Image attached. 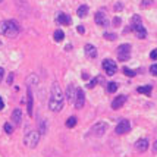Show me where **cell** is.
Listing matches in <instances>:
<instances>
[{"label":"cell","instance_id":"obj_11","mask_svg":"<svg viewBox=\"0 0 157 157\" xmlns=\"http://www.w3.org/2000/svg\"><path fill=\"white\" fill-rule=\"evenodd\" d=\"M125 101H126V97H125V96H118V97L112 101V109H113V110L120 109V107L125 104Z\"/></svg>","mask_w":157,"mask_h":157},{"label":"cell","instance_id":"obj_10","mask_svg":"<svg viewBox=\"0 0 157 157\" xmlns=\"http://www.w3.org/2000/svg\"><path fill=\"white\" fill-rule=\"evenodd\" d=\"M84 51H85V56H87L88 59H94V57L97 56V48H96L93 44H85Z\"/></svg>","mask_w":157,"mask_h":157},{"label":"cell","instance_id":"obj_6","mask_svg":"<svg viewBox=\"0 0 157 157\" xmlns=\"http://www.w3.org/2000/svg\"><path fill=\"white\" fill-rule=\"evenodd\" d=\"M116 134L118 135H123V134H126V132H129L131 131V123H129V120H126V119H123V120H120L118 125H116Z\"/></svg>","mask_w":157,"mask_h":157},{"label":"cell","instance_id":"obj_8","mask_svg":"<svg viewBox=\"0 0 157 157\" xmlns=\"http://www.w3.org/2000/svg\"><path fill=\"white\" fill-rule=\"evenodd\" d=\"M84 103H85V94H84V90L82 88H77V97H75V107L77 109H82L84 107Z\"/></svg>","mask_w":157,"mask_h":157},{"label":"cell","instance_id":"obj_39","mask_svg":"<svg viewBox=\"0 0 157 157\" xmlns=\"http://www.w3.org/2000/svg\"><path fill=\"white\" fill-rule=\"evenodd\" d=\"M82 78L87 79V78H88V74H85V72H84V74H82Z\"/></svg>","mask_w":157,"mask_h":157},{"label":"cell","instance_id":"obj_23","mask_svg":"<svg viewBox=\"0 0 157 157\" xmlns=\"http://www.w3.org/2000/svg\"><path fill=\"white\" fill-rule=\"evenodd\" d=\"M38 132L40 134H46V131H47V122L44 120V119H41L40 120V125H38Z\"/></svg>","mask_w":157,"mask_h":157},{"label":"cell","instance_id":"obj_17","mask_svg":"<svg viewBox=\"0 0 157 157\" xmlns=\"http://www.w3.org/2000/svg\"><path fill=\"white\" fill-rule=\"evenodd\" d=\"M151 85H144V87H138L137 88V91L140 93V94H145V96H150L151 94Z\"/></svg>","mask_w":157,"mask_h":157},{"label":"cell","instance_id":"obj_13","mask_svg":"<svg viewBox=\"0 0 157 157\" xmlns=\"http://www.w3.org/2000/svg\"><path fill=\"white\" fill-rule=\"evenodd\" d=\"M135 148L138 151H145L148 148V140L147 138H140L137 143H135Z\"/></svg>","mask_w":157,"mask_h":157},{"label":"cell","instance_id":"obj_18","mask_svg":"<svg viewBox=\"0 0 157 157\" xmlns=\"http://www.w3.org/2000/svg\"><path fill=\"white\" fill-rule=\"evenodd\" d=\"M77 15H78L79 18H85V16L88 15V6H85V4L79 6V9H78V12H77Z\"/></svg>","mask_w":157,"mask_h":157},{"label":"cell","instance_id":"obj_28","mask_svg":"<svg viewBox=\"0 0 157 157\" xmlns=\"http://www.w3.org/2000/svg\"><path fill=\"white\" fill-rule=\"evenodd\" d=\"M4 131H6L7 134H12V132H13V126H12L10 123H4Z\"/></svg>","mask_w":157,"mask_h":157},{"label":"cell","instance_id":"obj_20","mask_svg":"<svg viewBox=\"0 0 157 157\" xmlns=\"http://www.w3.org/2000/svg\"><path fill=\"white\" fill-rule=\"evenodd\" d=\"M101 82H103V77H100V75H98V77H96V78L91 79V81L88 82V85H87V87H88V88H93L96 84H101Z\"/></svg>","mask_w":157,"mask_h":157},{"label":"cell","instance_id":"obj_4","mask_svg":"<svg viewBox=\"0 0 157 157\" xmlns=\"http://www.w3.org/2000/svg\"><path fill=\"white\" fill-rule=\"evenodd\" d=\"M129 53H131V46L129 44H120L118 47V57L119 60L125 62L129 59Z\"/></svg>","mask_w":157,"mask_h":157},{"label":"cell","instance_id":"obj_7","mask_svg":"<svg viewBox=\"0 0 157 157\" xmlns=\"http://www.w3.org/2000/svg\"><path fill=\"white\" fill-rule=\"evenodd\" d=\"M106 131H107V123L106 122H97L96 125H93V129H91V132L94 135H97V137L104 135Z\"/></svg>","mask_w":157,"mask_h":157},{"label":"cell","instance_id":"obj_29","mask_svg":"<svg viewBox=\"0 0 157 157\" xmlns=\"http://www.w3.org/2000/svg\"><path fill=\"white\" fill-rule=\"evenodd\" d=\"M153 4V0H143L141 1V7H148Z\"/></svg>","mask_w":157,"mask_h":157},{"label":"cell","instance_id":"obj_30","mask_svg":"<svg viewBox=\"0 0 157 157\" xmlns=\"http://www.w3.org/2000/svg\"><path fill=\"white\" fill-rule=\"evenodd\" d=\"M150 59H153V60H157V48H154V50L150 53Z\"/></svg>","mask_w":157,"mask_h":157},{"label":"cell","instance_id":"obj_15","mask_svg":"<svg viewBox=\"0 0 157 157\" xmlns=\"http://www.w3.org/2000/svg\"><path fill=\"white\" fill-rule=\"evenodd\" d=\"M21 119H22L21 109H15V110L12 112V122H13L15 125H19V123H21Z\"/></svg>","mask_w":157,"mask_h":157},{"label":"cell","instance_id":"obj_16","mask_svg":"<svg viewBox=\"0 0 157 157\" xmlns=\"http://www.w3.org/2000/svg\"><path fill=\"white\" fill-rule=\"evenodd\" d=\"M56 21H57V24H62V25H69L71 24V18L68 15H65V13H59Z\"/></svg>","mask_w":157,"mask_h":157},{"label":"cell","instance_id":"obj_3","mask_svg":"<svg viewBox=\"0 0 157 157\" xmlns=\"http://www.w3.org/2000/svg\"><path fill=\"white\" fill-rule=\"evenodd\" d=\"M38 143H40V132H37V131H30V132L25 134V137H24V144H25L27 147L35 148Z\"/></svg>","mask_w":157,"mask_h":157},{"label":"cell","instance_id":"obj_41","mask_svg":"<svg viewBox=\"0 0 157 157\" xmlns=\"http://www.w3.org/2000/svg\"><path fill=\"white\" fill-rule=\"evenodd\" d=\"M0 44H1V43H0Z\"/></svg>","mask_w":157,"mask_h":157},{"label":"cell","instance_id":"obj_31","mask_svg":"<svg viewBox=\"0 0 157 157\" xmlns=\"http://www.w3.org/2000/svg\"><path fill=\"white\" fill-rule=\"evenodd\" d=\"M120 24H122V19H120V18H118V16H116V18H115V19H113V25H115V27H119V25H120Z\"/></svg>","mask_w":157,"mask_h":157},{"label":"cell","instance_id":"obj_34","mask_svg":"<svg viewBox=\"0 0 157 157\" xmlns=\"http://www.w3.org/2000/svg\"><path fill=\"white\" fill-rule=\"evenodd\" d=\"M77 30H78L79 34H84V33H85V28H84L82 25H78V28H77Z\"/></svg>","mask_w":157,"mask_h":157},{"label":"cell","instance_id":"obj_32","mask_svg":"<svg viewBox=\"0 0 157 157\" xmlns=\"http://www.w3.org/2000/svg\"><path fill=\"white\" fill-rule=\"evenodd\" d=\"M150 72H151V75H157V65L150 66Z\"/></svg>","mask_w":157,"mask_h":157},{"label":"cell","instance_id":"obj_2","mask_svg":"<svg viewBox=\"0 0 157 157\" xmlns=\"http://www.w3.org/2000/svg\"><path fill=\"white\" fill-rule=\"evenodd\" d=\"M0 34L9 38H13L19 34V27L15 21H1L0 22Z\"/></svg>","mask_w":157,"mask_h":157},{"label":"cell","instance_id":"obj_37","mask_svg":"<svg viewBox=\"0 0 157 157\" xmlns=\"http://www.w3.org/2000/svg\"><path fill=\"white\" fill-rule=\"evenodd\" d=\"M3 74H4V69H3V68H0V81L3 79Z\"/></svg>","mask_w":157,"mask_h":157},{"label":"cell","instance_id":"obj_33","mask_svg":"<svg viewBox=\"0 0 157 157\" xmlns=\"http://www.w3.org/2000/svg\"><path fill=\"white\" fill-rule=\"evenodd\" d=\"M13 77H15V75H13V74H9V77H7V81H6V82H7V84H9V85H10V84H12V82H13Z\"/></svg>","mask_w":157,"mask_h":157},{"label":"cell","instance_id":"obj_24","mask_svg":"<svg viewBox=\"0 0 157 157\" xmlns=\"http://www.w3.org/2000/svg\"><path fill=\"white\" fill-rule=\"evenodd\" d=\"M75 125H77V118L75 116H71L66 120V128H74Z\"/></svg>","mask_w":157,"mask_h":157},{"label":"cell","instance_id":"obj_26","mask_svg":"<svg viewBox=\"0 0 157 157\" xmlns=\"http://www.w3.org/2000/svg\"><path fill=\"white\" fill-rule=\"evenodd\" d=\"M123 74H125L126 77H135V71H132V69H129V68H123Z\"/></svg>","mask_w":157,"mask_h":157},{"label":"cell","instance_id":"obj_12","mask_svg":"<svg viewBox=\"0 0 157 157\" xmlns=\"http://www.w3.org/2000/svg\"><path fill=\"white\" fill-rule=\"evenodd\" d=\"M132 30H134V33H135V35L138 37V38H145L147 37V31H145V28L140 24V25H135V27H132Z\"/></svg>","mask_w":157,"mask_h":157},{"label":"cell","instance_id":"obj_5","mask_svg":"<svg viewBox=\"0 0 157 157\" xmlns=\"http://www.w3.org/2000/svg\"><path fill=\"white\" fill-rule=\"evenodd\" d=\"M103 69L106 71L107 75H115L118 71V66L112 59H106V60H103Z\"/></svg>","mask_w":157,"mask_h":157},{"label":"cell","instance_id":"obj_22","mask_svg":"<svg viewBox=\"0 0 157 157\" xmlns=\"http://www.w3.org/2000/svg\"><path fill=\"white\" fill-rule=\"evenodd\" d=\"M140 24H141V16L140 15H134L131 18V28L135 27V25H140Z\"/></svg>","mask_w":157,"mask_h":157},{"label":"cell","instance_id":"obj_38","mask_svg":"<svg viewBox=\"0 0 157 157\" xmlns=\"http://www.w3.org/2000/svg\"><path fill=\"white\" fill-rule=\"evenodd\" d=\"M153 150H154V151H157V140L154 141V144H153Z\"/></svg>","mask_w":157,"mask_h":157},{"label":"cell","instance_id":"obj_40","mask_svg":"<svg viewBox=\"0 0 157 157\" xmlns=\"http://www.w3.org/2000/svg\"><path fill=\"white\" fill-rule=\"evenodd\" d=\"M0 1H3V0H0Z\"/></svg>","mask_w":157,"mask_h":157},{"label":"cell","instance_id":"obj_25","mask_svg":"<svg viewBox=\"0 0 157 157\" xmlns=\"http://www.w3.org/2000/svg\"><path fill=\"white\" fill-rule=\"evenodd\" d=\"M116 90H118V84H116V82H109L107 91H109V93H116Z\"/></svg>","mask_w":157,"mask_h":157},{"label":"cell","instance_id":"obj_35","mask_svg":"<svg viewBox=\"0 0 157 157\" xmlns=\"http://www.w3.org/2000/svg\"><path fill=\"white\" fill-rule=\"evenodd\" d=\"M122 9V3H116V6H115V10H120Z\"/></svg>","mask_w":157,"mask_h":157},{"label":"cell","instance_id":"obj_21","mask_svg":"<svg viewBox=\"0 0 157 157\" xmlns=\"http://www.w3.org/2000/svg\"><path fill=\"white\" fill-rule=\"evenodd\" d=\"M28 115L30 116H33V93L31 91H28Z\"/></svg>","mask_w":157,"mask_h":157},{"label":"cell","instance_id":"obj_36","mask_svg":"<svg viewBox=\"0 0 157 157\" xmlns=\"http://www.w3.org/2000/svg\"><path fill=\"white\" fill-rule=\"evenodd\" d=\"M3 107H4V103H3V98L0 97V110H3Z\"/></svg>","mask_w":157,"mask_h":157},{"label":"cell","instance_id":"obj_19","mask_svg":"<svg viewBox=\"0 0 157 157\" xmlns=\"http://www.w3.org/2000/svg\"><path fill=\"white\" fill-rule=\"evenodd\" d=\"M53 38H54V41L60 43L62 40L65 38V33H63L62 30H56V31H54V35H53Z\"/></svg>","mask_w":157,"mask_h":157},{"label":"cell","instance_id":"obj_27","mask_svg":"<svg viewBox=\"0 0 157 157\" xmlns=\"http://www.w3.org/2000/svg\"><path fill=\"white\" fill-rule=\"evenodd\" d=\"M104 38L110 40V41H115V40H116V34H113V33H106V34H104Z\"/></svg>","mask_w":157,"mask_h":157},{"label":"cell","instance_id":"obj_9","mask_svg":"<svg viewBox=\"0 0 157 157\" xmlns=\"http://www.w3.org/2000/svg\"><path fill=\"white\" fill-rule=\"evenodd\" d=\"M94 21H96V24H97V25H100V27L107 25V18H106V15H104V12H103V10H100V12H97V13H96Z\"/></svg>","mask_w":157,"mask_h":157},{"label":"cell","instance_id":"obj_1","mask_svg":"<svg viewBox=\"0 0 157 157\" xmlns=\"http://www.w3.org/2000/svg\"><path fill=\"white\" fill-rule=\"evenodd\" d=\"M48 109L54 113L60 112L63 109V91L57 82H53L51 85V93H50V100H48Z\"/></svg>","mask_w":157,"mask_h":157},{"label":"cell","instance_id":"obj_14","mask_svg":"<svg viewBox=\"0 0 157 157\" xmlns=\"http://www.w3.org/2000/svg\"><path fill=\"white\" fill-rule=\"evenodd\" d=\"M66 96H68V101L74 104L75 103V97H77V88L74 85H69L68 91H66Z\"/></svg>","mask_w":157,"mask_h":157}]
</instances>
